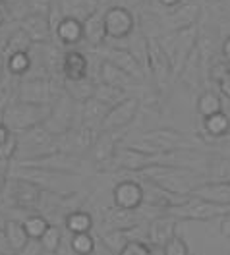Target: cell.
I'll return each mask as SVG.
<instances>
[{
	"instance_id": "obj_38",
	"label": "cell",
	"mask_w": 230,
	"mask_h": 255,
	"mask_svg": "<svg viewBox=\"0 0 230 255\" xmlns=\"http://www.w3.org/2000/svg\"><path fill=\"white\" fill-rule=\"evenodd\" d=\"M16 153H17V133L12 131V135L4 143H0V159L6 160V162H14Z\"/></svg>"
},
{
	"instance_id": "obj_34",
	"label": "cell",
	"mask_w": 230,
	"mask_h": 255,
	"mask_svg": "<svg viewBox=\"0 0 230 255\" xmlns=\"http://www.w3.org/2000/svg\"><path fill=\"white\" fill-rule=\"evenodd\" d=\"M70 246L72 252L78 255H89L95 252V238L91 232H78L70 234Z\"/></svg>"
},
{
	"instance_id": "obj_10",
	"label": "cell",
	"mask_w": 230,
	"mask_h": 255,
	"mask_svg": "<svg viewBox=\"0 0 230 255\" xmlns=\"http://www.w3.org/2000/svg\"><path fill=\"white\" fill-rule=\"evenodd\" d=\"M149 72L157 81L159 87H164L168 78L172 76V64L168 54L157 37H149Z\"/></svg>"
},
{
	"instance_id": "obj_43",
	"label": "cell",
	"mask_w": 230,
	"mask_h": 255,
	"mask_svg": "<svg viewBox=\"0 0 230 255\" xmlns=\"http://www.w3.org/2000/svg\"><path fill=\"white\" fill-rule=\"evenodd\" d=\"M184 0H159V4L163 6L164 10H172V8H176V6H180Z\"/></svg>"
},
{
	"instance_id": "obj_13",
	"label": "cell",
	"mask_w": 230,
	"mask_h": 255,
	"mask_svg": "<svg viewBox=\"0 0 230 255\" xmlns=\"http://www.w3.org/2000/svg\"><path fill=\"white\" fill-rule=\"evenodd\" d=\"M52 41H58L62 47H76L83 41V19L66 14L52 33Z\"/></svg>"
},
{
	"instance_id": "obj_30",
	"label": "cell",
	"mask_w": 230,
	"mask_h": 255,
	"mask_svg": "<svg viewBox=\"0 0 230 255\" xmlns=\"http://www.w3.org/2000/svg\"><path fill=\"white\" fill-rule=\"evenodd\" d=\"M33 45H35V41L31 39V35L17 23L16 27H14V31H12V35H10L6 54H10V52H29Z\"/></svg>"
},
{
	"instance_id": "obj_32",
	"label": "cell",
	"mask_w": 230,
	"mask_h": 255,
	"mask_svg": "<svg viewBox=\"0 0 230 255\" xmlns=\"http://www.w3.org/2000/svg\"><path fill=\"white\" fill-rule=\"evenodd\" d=\"M62 242H64V230H62L58 224L50 223V226L47 228V232L41 236V244H43L45 254H58Z\"/></svg>"
},
{
	"instance_id": "obj_16",
	"label": "cell",
	"mask_w": 230,
	"mask_h": 255,
	"mask_svg": "<svg viewBox=\"0 0 230 255\" xmlns=\"http://www.w3.org/2000/svg\"><path fill=\"white\" fill-rule=\"evenodd\" d=\"M118 143H120V131H103V129L99 131L97 141L91 149V157L101 170H105L107 164L113 160L116 149L120 147Z\"/></svg>"
},
{
	"instance_id": "obj_19",
	"label": "cell",
	"mask_w": 230,
	"mask_h": 255,
	"mask_svg": "<svg viewBox=\"0 0 230 255\" xmlns=\"http://www.w3.org/2000/svg\"><path fill=\"white\" fill-rule=\"evenodd\" d=\"M97 81H103V83H109V85H115V87H120V89H130L131 85H135L137 83V78H133L130 76L128 72H124V70H120L116 64L109 62V60H101L99 64V80Z\"/></svg>"
},
{
	"instance_id": "obj_4",
	"label": "cell",
	"mask_w": 230,
	"mask_h": 255,
	"mask_svg": "<svg viewBox=\"0 0 230 255\" xmlns=\"http://www.w3.org/2000/svg\"><path fill=\"white\" fill-rule=\"evenodd\" d=\"M230 211V205L213 203L207 199H201L196 195H190L186 201L178 205H170L164 209V213L176 217L178 221H211L217 217H223Z\"/></svg>"
},
{
	"instance_id": "obj_26",
	"label": "cell",
	"mask_w": 230,
	"mask_h": 255,
	"mask_svg": "<svg viewBox=\"0 0 230 255\" xmlns=\"http://www.w3.org/2000/svg\"><path fill=\"white\" fill-rule=\"evenodd\" d=\"M203 129L213 139L225 137L230 133V116L225 111L217 112L213 116H207V118H203Z\"/></svg>"
},
{
	"instance_id": "obj_15",
	"label": "cell",
	"mask_w": 230,
	"mask_h": 255,
	"mask_svg": "<svg viewBox=\"0 0 230 255\" xmlns=\"http://www.w3.org/2000/svg\"><path fill=\"white\" fill-rule=\"evenodd\" d=\"M60 72L64 80H83L91 76V64L82 50L70 48V50H64Z\"/></svg>"
},
{
	"instance_id": "obj_40",
	"label": "cell",
	"mask_w": 230,
	"mask_h": 255,
	"mask_svg": "<svg viewBox=\"0 0 230 255\" xmlns=\"http://www.w3.org/2000/svg\"><path fill=\"white\" fill-rule=\"evenodd\" d=\"M229 70H230V66L227 64V60H225V62H215L213 66L209 68V78H211L215 83H219V81L229 74Z\"/></svg>"
},
{
	"instance_id": "obj_1",
	"label": "cell",
	"mask_w": 230,
	"mask_h": 255,
	"mask_svg": "<svg viewBox=\"0 0 230 255\" xmlns=\"http://www.w3.org/2000/svg\"><path fill=\"white\" fill-rule=\"evenodd\" d=\"M60 149V135L50 133L45 124L17 133V153L14 162L45 157Z\"/></svg>"
},
{
	"instance_id": "obj_6",
	"label": "cell",
	"mask_w": 230,
	"mask_h": 255,
	"mask_svg": "<svg viewBox=\"0 0 230 255\" xmlns=\"http://www.w3.org/2000/svg\"><path fill=\"white\" fill-rule=\"evenodd\" d=\"M76 105H80L78 101H74L66 91L52 101V112L45 120V128L54 135H64L66 131H70L74 126H78L80 122H76V116H80V111L76 112Z\"/></svg>"
},
{
	"instance_id": "obj_47",
	"label": "cell",
	"mask_w": 230,
	"mask_h": 255,
	"mask_svg": "<svg viewBox=\"0 0 230 255\" xmlns=\"http://www.w3.org/2000/svg\"><path fill=\"white\" fill-rule=\"evenodd\" d=\"M8 223V215L4 211H0V230H4V226Z\"/></svg>"
},
{
	"instance_id": "obj_20",
	"label": "cell",
	"mask_w": 230,
	"mask_h": 255,
	"mask_svg": "<svg viewBox=\"0 0 230 255\" xmlns=\"http://www.w3.org/2000/svg\"><path fill=\"white\" fill-rule=\"evenodd\" d=\"M17 23L31 35V39L35 43H49V41H52V27H50V19L47 14H27Z\"/></svg>"
},
{
	"instance_id": "obj_48",
	"label": "cell",
	"mask_w": 230,
	"mask_h": 255,
	"mask_svg": "<svg viewBox=\"0 0 230 255\" xmlns=\"http://www.w3.org/2000/svg\"><path fill=\"white\" fill-rule=\"evenodd\" d=\"M6 21H8V14H6L4 6H0V25H4Z\"/></svg>"
},
{
	"instance_id": "obj_17",
	"label": "cell",
	"mask_w": 230,
	"mask_h": 255,
	"mask_svg": "<svg viewBox=\"0 0 230 255\" xmlns=\"http://www.w3.org/2000/svg\"><path fill=\"white\" fill-rule=\"evenodd\" d=\"M197 16H199V8L197 4H180L172 10H166L163 16V25L168 31H178V29H186L196 25Z\"/></svg>"
},
{
	"instance_id": "obj_18",
	"label": "cell",
	"mask_w": 230,
	"mask_h": 255,
	"mask_svg": "<svg viewBox=\"0 0 230 255\" xmlns=\"http://www.w3.org/2000/svg\"><path fill=\"white\" fill-rule=\"evenodd\" d=\"M107 29H105V12L93 10L83 17V41L91 48H97L105 43Z\"/></svg>"
},
{
	"instance_id": "obj_46",
	"label": "cell",
	"mask_w": 230,
	"mask_h": 255,
	"mask_svg": "<svg viewBox=\"0 0 230 255\" xmlns=\"http://www.w3.org/2000/svg\"><path fill=\"white\" fill-rule=\"evenodd\" d=\"M8 99H4V97H0V124L4 122V114H6V107H8Z\"/></svg>"
},
{
	"instance_id": "obj_28",
	"label": "cell",
	"mask_w": 230,
	"mask_h": 255,
	"mask_svg": "<svg viewBox=\"0 0 230 255\" xmlns=\"http://www.w3.org/2000/svg\"><path fill=\"white\" fill-rule=\"evenodd\" d=\"M4 58H6V70L14 76L23 78L31 70V52H10Z\"/></svg>"
},
{
	"instance_id": "obj_11",
	"label": "cell",
	"mask_w": 230,
	"mask_h": 255,
	"mask_svg": "<svg viewBox=\"0 0 230 255\" xmlns=\"http://www.w3.org/2000/svg\"><path fill=\"white\" fill-rule=\"evenodd\" d=\"M113 203L116 207L137 211L143 205V186L139 180H122L113 190Z\"/></svg>"
},
{
	"instance_id": "obj_44",
	"label": "cell",
	"mask_w": 230,
	"mask_h": 255,
	"mask_svg": "<svg viewBox=\"0 0 230 255\" xmlns=\"http://www.w3.org/2000/svg\"><path fill=\"white\" fill-rule=\"evenodd\" d=\"M10 135H12V129H10V128L2 122V124H0V143H4V141L10 137Z\"/></svg>"
},
{
	"instance_id": "obj_3",
	"label": "cell",
	"mask_w": 230,
	"mask_h": 255,
	"mask_svg": "<svg viewBox=\"0 0 230 255\" xmlns=\"http://www.w3.org/2000/svg\"><path fill=\"white\" fill-rule=\"evenodd\" d=\"M131 147L143 149L149 153H166V151H176V149H196L194 141L186 137L184 133L176 129H151L139 133L133 141Z\"/></svg>"
},
{
	"instance_id": "obj_39",
	"label": "cell",
	"mask_w": 230,
	"mask_h": 255,
	"mask_svg": "<svg viewBox=\"0 0 230 255\" xmlns=\"http://www.w3.org/2000/svg\"><path fill=\"white\" fill-rule=\"evenodd\" d=\"M52 2L54 0H27V6H29V12L31 14H50V8H52Z\"/></svg>"
},
{
	"instance_id": "obj_8",
	"label": "cell",
	"mask_w": 230,
	"mask_h": 255,
	"mask_svg": "<svg viewBox=\"0 0 230 255\" xmlns=\"http://www.w3.org/2000/svg\"><path fill=\"white\" fill-rule=\"evenodd\" d=\"M139 112V99L137 97H124L120 103L111 107L107 116L103 118L101 129L103 131H122L135 120Z\"/></svg>"
},
{
	"instance_id": "obj_22",
	"label": "cell",
	"mask_w": 230,
	"mask_h": 255,
	"mask_svg": "<svg viewBox=\"0 0 230 255\" xmlns=\"http://www.w3.org/2000/svg\"><path fill=\"white\" fill-rule=\"evenodd\" d=\"M4 232H6V238L8 244L12 248V254H21L25 250V246L29 244V234L23 226V221L14 219V217H8V223L4 226Z\"/></svg>"
},
{
	"instance_id": "obj_49",
	"label": "cell",
	"mask_w": 230,
	"mask_h": 255,
	"mask_svg": "<svg viewBox=\"0 0 230 255\" xmlns=\"http://www.w3.org/2000/svg\"><path fill=\"white\" fill-rule=\"evenodd\" d=\"M4 72H6V58H4V56H0V80H2Z\"/></svg>"
},
{
	"instance_id": "obj_31",
	"label": "cell",
	"mask_w": 230,
	"mask_h": 255,
	"mask_svg": "<svg viewBox=\"0 0 230 255\" xmlns=\"http://www.w3.org/2000/svg\"><path fill=\"white\" fill-rule=\"evenodd\" d=\"M23 226H25V230H27L29 238L41 240V236L47 232V228L50 226V221L43 215V213L35 211V213L27 215V217L23 219Z\"/></svg>"
},
{
	"instance_id": "obj_29",
	"label": "cell",
	"mask_w": 230,
	"mask_h": 255,
	"mask_svg": "<svg viewBox=\"0 0 230 255\" xmlns=\"http://www.w3.org/2000/svg\"><path fill=\"white\" fill-rule=\"evenodd\" d=\"M93 97L99 99L103 105H107V107L111 109V107H115L116 103H120V101L126 97V91L120 89V87H115V85H109V83L97 81V87H95Z\"/></svg>"
},
{
	"instance_id": "obj_21",
	"label": "cell",
	"mask_w": 230,
	"mask_h": 255,
	"mask_svg": "<svg viewBox=\"0 0 230 255\" xmlns=\"http://www.w3.org/2000/svg\"><path fill=\"white\" fill-rule=\"evenodd\" d=\"M192 195L207 199V201H213V203L230 205V182H213V180L201 182L194 188Z\"/></svg>"
},
{
	"instance_id": "obj_42",
	"label": "cell",
	"mask_w": 230,
	"mask_h": 255,
	"mask_svg": "<svg viewBox=\"0 0 230 255\" xmlns=\"http://www.w3.org/2000/svg\"><path fill=\"white\" fill-rule=\"evenodd\" d=\"M221 234L227 240H230V211L227 215H223V221H221Z\"/></svg>"
},
{
	"instance_id": "obj_24",
	"label": "cell",
	"mask_w": 230,
	"mask_h": 255,
	"mask_svg": "<svg viewBox=\"0 0 230 255\" xmlns=\"http://www.w3.org/2000/svg\"><path fill=\"white\" fill-rule=\"evenodd\" d=\"M107 112H109V107L103 105L99 99L91 97V99H87L85 103H82V107H80V116H82L80 122L91 124V126H97L99 129H101L103 118L107 116Z\"/></svg>"
},
{
	"instance_id": "obj_35",
	"label": "cell",
	"mask_w": 230,
	"mask_h": 255,
	"mask_svg": "<svg viewBox=\"0 0 230 255\" xmlns=\"http://www.w3.org/2000/svg\"><path fill=\"white\" fill-rule=\"evenodd\" d=\"M209 176L213 182H230V159L219 157L209 162Z\"/></svg>"
},
{
	"instance_id": "obj_37",
	"label": "cell",
	"mask_w": 230,
	"mask_h": 255,
	"mask_svg": "<svg viewBox=\"0 0 230 255\" xmlns=\"http://www.w3.org/2000/svg\"><path fill=\"white\" fill-rule=\"evenodd\" d=\"M164 254L166 255H188L190 254V248H188L186 240L182 238V236H176V234H174L172 238L164 244Z\"/></svg>"
},
{
	"instance_id": "obj_45",
	"label": "cell",
	"mask_w": 230,
	"mask_h": 255,
	"mask_svg": "<svg viewBox=\"0 0 230 255\" xmlns=\"http://www.w3.org/2000/svg\"><path fill=\"white\" fill-rule=\"evenodd\" d=\"M223 58L230 64V35L225 39V43H223Z\"/></svg>"
},
{
	"instance_id": "obj_9",
	"label": "cell",
	"mask_w": 230,
	"mask_h": 255,
	"mask_svg": "<svg viewBox=\"0 0 230 255\" xmlns=\"http://www.w3.org/2000/svg\"><path fill=\"white\" fill-rule=\"evenodd\" d=\"M176 224H178V219L168 215V213H163V215L149 221L147 240L153 252H163L164 254V244L176 234Z\"/></svg>"
},
{
	"instance_id": "obj_5",
	"label": "cell",
	"mask_w": 230,
	"mask_h": 255,
	"mask_svg": "<svg viewBox=\"0 0 230 255\" xmlns=\"http://www.w3.org/2000/svg\"><path fill=\"white\" fill-rule=\"evenodd\" d=\"M161 41V39H159ZM164 52L168 54L170 64H172V76H180L184 70V64L188 60V56L192 54V50L197 47V27H186L172 31L168 39L161 41Z\"/></svg>"
},
{
	"instance_id": "obj_33",
	"label": "cell",
	"mask_w": 230,
	"mask_h": 255,
	"mask_svg": "<svg viewBox=\"0 0 230 255\" xmlns=\"http://www.w3.org/2000/svg\"><path fill=\"white\" fill-rule=\"evenodd\" d=\"M130 52L139 60V64L149 72V37L135 29V37L131 39Z\"/></svg>"
},
{
	"instance_id": "obj_36",
	"label": "cell",
	"mask_w": 230,
	"mask_h": 255,
	"mask_svg": "<svg viewBox=\"0 0 230 255\" xmlns=\"http://www.w3.org/2000/svg\"><path fill=\"white\" fill-rule=\"evenodd\" d=\"M122 255H151L153 248L151 244H147L145 240H130L126 242V246L122 248Z\"/></svg>"
},
{
	"instance_id": "obj_12",
	"label": "cell",
	"mask_w": 230,
	"mask_h": 255,
	"mask_svg": "<svg viewBox=\"0 0 230 255\" xmlns=\"http://www.w3.org/2000/svg\"><path fill=\"white\" fill-rule=\"evenodd\" d=\"M149 223L141 217L139 211H130V209H122V207H109L105 211V217H103V228L101 232H107V230H122V228H131L135 224Z\"/></svg>"
},
{
	"instance_id": "obj_7",
	"label": "cell",
	"mask_w": 230,
	"mask_h": 255,
	"mask_svg": "<svg viewBox=\"0 0 230 255\" xmlns=\"http://www.w3.org/2000/svg\"><path fill=\"white\" fill-rule=\"evenodd\" d=\"M105 29H107V39L124 41L137 29V21L128 8L111 6L105 10Z\"/></svg>"
},
{
	"instance_id": "obj_25",
	"label": "cell",
	"mask_w": 230,
	"mask_h": 255,
	"mask_svg": "<svg viewBox=\"0 0 230 255\" xmlns=\"http://www.w3.org/2000/svg\"><path fill=\"white\" fill-rule=\"evenodd\" d=\"M93 217L91 213L83 211V209H76L70 211L64 217V230L70 234H78V232H91L93 230Z\"/></svg>"
},
{
	"instance_id": "obj_41",
	"label": "cell",
	"mask_w": 230,
	"mask_h": 255,
	"mask_svg": "<svg viewBox=\"0 0 230 255\" xmlns=\"http://www.w3.org/2000/svg\"><path fill=\"white\" fill-rule=\"evenodd\" d=\"M219 89H221V95L227 97V99L230 101V70H229V74L219 81Z\"/></svg>"
},
{
	"instance_id": "obj_14",
	"label": "cell",
	"mask_w": 230,
	"mask_h": 255,
	"mask_svg": "<svg viewBox=\"0 0 230 255\" xmlns=\"http://www.w3.org/2000/svg\"><path fill=\"white\" fill-rule=\"evenodd\" d=\"M103 58L105 60H109V62L116 64L120 70H124V72H128L130 76L133 78H137L139 81L145 80V76H147V70L139 64V60L133 56L130 52V48H116V47H111L107 48L105 52H103Z\"/></svg>"
},
{
	"instance_id": "obj_27",
	"label": "cell",
	"mask_w": 230,
	"mask_h": 255,
	"mask_svg": "<svg viewBox=\"0 0 230 255\" xmlns=\"http://www.w3.org/2000/svg\"><path fill=\"white\" fill-rule=\"evenodd\" d=\"M196 111L201 118L213 116V114L223 111V99L217 95V93H213V91H203L201 95L197 97Z\"/></svg>"
},
{
	"instance_id": "obj_2",
	"label": "cell",
	"mask_w": 230,
	"mask_h": 255,
	"mask_svg": "<svg viewBox=\"0 0 230 255\" xmlns=\"http://www.w3.org/2000/svg\"><path fill=\"white\" fill-rule=\"evenodd\" d=\"M52 112V103H27V101H19L14 99L8 103L6 114H4V124L10 128L14 133L31 129L35 126L45 124V120Z\"/></svg>"
},
{
	"instance_id": "obj_23",
	"label": "cell",
	"mask_w": 230,
	"mask_h": 255,
	"mask_svg": "<svg viewBox=\"0 0 230 255\" xmlns=\"http://www.w3.org/2000/svg\"><path fill=\"white\" fill-rule=\"evenodd\" d=\"M95 87H97V80H93L91 76L83 80H64V91L80 105L93 97Z\"/></svg>"
}]
</instances>
